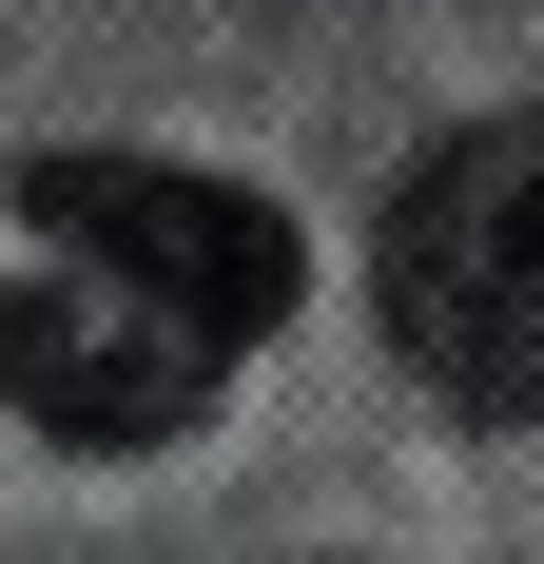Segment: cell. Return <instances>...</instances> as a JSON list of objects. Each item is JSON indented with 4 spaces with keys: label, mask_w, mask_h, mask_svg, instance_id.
I'll use <instances>...</instances> for the list:
<instances>
[{
    "label": "cell",
    "mask_w": 544,
    "mask_h": 564,
    "mask_svg": "<svg viewBox=\"0 0 544 564\" xmlns=\"http://www.w3.org/2000/svg\"><path fill=\"white\" fill-rule=\"evenodd\" d=\"M370 292H389V350L447 409L525 429L544 409V117H467V137L409 156V195L370 234Z\"/></svg>",
    "instance_id": "obj_1"
},
{
    "label": "cell",
    "mask_w": 544,
    "mask_h": 564,
    "mask_svg": "<svg viewBox=\"0 0 544 564\" xmlns=\"http://www.w3.org/2000/svg\"><path fill=\"white\" fill-rule=\"evenodd\" d=\"M20 215H40V253L156 292L175 332H215V350L292 332V292H312L292 215H272L253 175H195V156H40V175H20Z\"/></svg>",
    "instance_id": "obj_2"
},
{
    "label": "cell",
    "mask_w": 544,
    "mask_h": 564,
    "mask_svg": "<svg viewBox=\"0 0 544 564\" xmlns=\"http://www.w3.org/2000/svg\"><path fill=\"white\" fill-rule=\"evenodd\" d=\"M215 370H233L215 332H175L156 292L78 273V253L0 273V409L58 429V448H175V429L215 409Z\"/></svg>",
    "instance_id": "obj_3"
}]
</instances>
